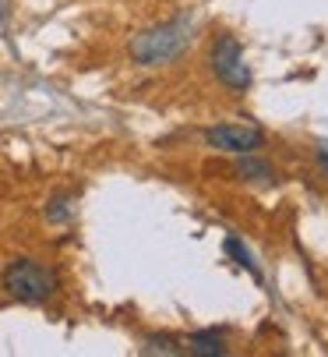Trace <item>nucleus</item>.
Segmentation results:
<instances>
[{
  "instance_id": "8",
  "label": "nucleus",
  "mask_w": 328,
  "mask_h": 357,
  "mask_svg": "<svg viewBox=\"0 0 328 357\" xmlns=\"http://www.w3.org/2000/svg\"><path fill=\"white\" fill-rule=\"evenodd\" d=\"M145 350H148V354H155V350H162V354H173L177 347H173V340H148V343H145Z\"/></svg>"
},
{
  "instance_id": "9",
  "label": "nucleus",
  "mask_w": 328,
  "mask_h": 357,
  "mask_svg": "<svg viewBox=\"0 0 328 357\" xmlns=\"http://www.w3.org/2000/svg\"><path fill=\"white\" fill-rule=\"evenodd\" d=\"M321 163H325V170H328V152H321Z\"/></svg>"
},
{
  "instance_id": "4",
  "label": "nucleus",
  "mask_w": 328,
  "mask_h": 357,
  "mask_svg": "<svg viewBox=\"0 0 328 357\" xmlns=\"http://www.w3.org/2000/svg\"><path fill=\"white\" fill-rule=\"evenodd\" d=\"M205 138L212 149L237 152V156H247V152L261 149V142H265L261 128H251V124H223V128H212Z\"/></svg>"
},
{
  "instance_id": "5",
  "label": "nucleus",
  "mask_w": 328,
  "mask_h": 357,
  "mask_svg": "<svg viewBox=\"0 0 328 357\" xmlns=\"http://www.w3.org/2000/svg\"><path fill=\"white\" fill-rule=\"evenodd\" d=\"M226 251H230V255H233V259H237V266H244V269H247V273H251L254 280H261V273H258V266L251 262V251H247V248H244V244H240L237 237H230V241H226Z\"/></svg>"
},
{
  "instance_id": "1",
  "label": "nucleus",
  "mask_w": 328,
  "mask_h": 357,
  "mask_svg": "<svg viewBox=\"0 0 328 357\" xmlns=\"http://www.w3.org/2000/svg\"><path fill=\"white\" fill-rule=\"evenodd\" d=\"M4 287L22 304H42L46 297H53V290H57V276H53V269H46L42 262L15 259L4 273Z\"/></svg>"
},
{
  "instance_id": "3",
  "label": "nucleus",
  "mask_w": 328,
  "mask_h": 357,
  "mask_svg": "<svg viewBox=\"0 0 328 357\" xmlns=\"http://www.w3.org/2000/svg\"><path fill=\"white\" fill-rule=\"evenodd\" d=\"M212 71H215L219 82L237 89V92H244L251 85V68L244 61V46L233 36H223L212 46Z\"/></svg>"
},
{
  "instance_id": "7",
  "label": "nucleus",
  "mask_w": 328,
  "mask_h": 357,
  "mask_svg": "<svg viewBox=\"0 0 328 357\" xmlns=\"http://www.w3.org/2000/svg\"><path fill=\"white\" fill-rule=\"evenodd\" d=\"M237 174H247V177H261V181H268V177H272V170H268L265 163H251V160H244V163L237 167Z\"/></svg>"
},
{
  "instance_id": "2",
  "label": "nucleus",
  "mask_w": 328,
  "mask_h": 357,
  "mask_svg": "<svg viewBox=\"0 0 328 357\" xmlns=\"http://www.w3.org/2000/svg\"><path fill=\"white\" fill-rule=\"evenodd\" d=\"M187 46V29L184 25H162V29H152L145 36L134 39L131 54L138 64H166L173 61L180 50Z\"/></svg>"
},
{
  "instance_id": "6",
  "label": "nucleus",
  "mask_w": 328,
  "mask_h": 357,
  "mask_svg": "<svg viewBox=\"0 0 328 357\" xmlns=\"http://www.w3.org/2000/svg\"><path fill=\"white\" fill-rule=\"evenodd\" d=\"M191 350L194 354H223V340L215 333H194L191 336Z\"/></svg>"
}]
</instances>
